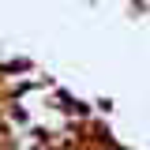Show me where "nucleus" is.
Returning a JSON list of instances; mask_svg holds the SVG:
<instances>
[{
	"label": "nucleus",
	"mask_w": 150,
	"mask_h": 150,
	"mask_svg": "<svg viewBox=\"0 0 150 150\" xmlns=\"http://www.w3.org/2000/svg\"><path fill=\"white\" fill-rule=\"evenodd\" d=\"M0 150H120L68 94L45 83L0 86Z\"/></svg>",
	"instance_id": "obj_1"
}]
</instances>
